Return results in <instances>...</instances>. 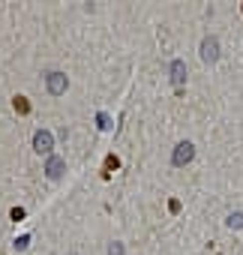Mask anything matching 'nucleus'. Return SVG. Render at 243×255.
I'll list each match as a JSON object with an SVG mask.
<instances>
[{
	"label": "nucleus",
	"instance_id": "12",
	"mask_svg": "<svg viewBox=\"0 0 243 255\" xmlns=\"http://www.w3.org/2000/svg\"><path fill=\"white\" fill-rule=\"evenodd\" d=\"M15 108H18V111H27V102H24V99L18 96V99H15Z\"/></svg>",
	"mask_w": 243,
	"mask_h": 255
},
{
	"label": "nucleus",
	"instance_id": "5",
	"mask_svg": "<svg viewBox=\"0 0 243 255\" xmlns=\"http://www.w3.org/2000/svg\"><path fill=\"white\" fill-rule=\"evenodd\" d=\"M63 171H66V162H63L60 156H48V162H45V174H48L51 180H57Z\"/></svg>",
	"mask_w": 243,
	"mask_h": 255
},
{
	"label": "nucleus",
	"instance_id": "10",
	"mask_svg": "<svg viewBox=\"0 0 243 255\" xmlns=\"http://www.w3.org/2000/svg\"><path fill=\"white\" fill-rule=\"evenodd\" d=\"M108 255H123V246H120V243H111V246H108Z\"/></svg>",
	"mask_w": 243,
	"mask_h": 255
},
{
	"label": "nucleus",
	"instance_id": "8",
	"mask_svg": "<svg viewBox=\"0 0 243 255\" xmlns=\"http://www.w3.org/2000/svg\"><path fill=\"white\" fill-rule=\"evenodd\" d=\"M96 120H99V129H111V120H108V114H99Z\"/></svg>",
	"mask_w": 243,
	"mask_h": 255
},
{
	"label": "nucleus",
	"instance_id": "1",
	"mask_svg": "<svg viewBox=\"0 0 243 255\" xmlns=\"http://www.w3.org/2000/svg\"><path fill=\"white\" fill-rule=\"evenodd\" d=\"M201 60L204 63H216L219 60V39L216 36H204V42H201Z\"/></svg>",
	"mask_w": 243,
	"mask_h": 255
},
{
	"label": "nucleus",
	"instance_id": "6",
	"mask_svg": "<svg viewBox=\"0 0 243 255\" xmlns=\"http://www.w3.org/2000/svg\"><path fill=\"white\" fill-rule=\"evenodd\" d=\"M171 81H174L177 87L186 81V63H183V60H171Z\"/></svg>",
	"mask_w": 243,
	"mask_h": 255
},
{
	"label": "nucleus",
	"instance_id": "2",
	"mask_svg": "<svg viewBox=\"0 0 243 255\" xmlns=\"http://www.w3.org/2000/svg\"><path fill=\"white\" fill-rule=\"evenodd\" d=\"M45 84H48V93H51V96H60V93H66V87H69V81H66L63 72H48V75H45Z\"/></svg>",
	"mask_w": 243,
	"mask_h": 255
},
{
	"label": "nucleus",
	"instance_id": "7",
	"mask_svg": "<svg viewBox=\"0 0 243 255\" xmlns=\"http://www.w3.org/2000/svg\"><path fill=\"white\" fill-rule=\"evenodd\" d=\"M228 228H243V213H231L228 216Z\"/></svg>",
	"mask_w": 243,
	"mask_h": 255
},
{
	"label": "nucleus",
	"instance_id": "3",
	"mask_svg": "<svg viewBox=\"0 0 243 255\" xmlns=\"http://www.w3.org/2000/svg\"><path fill=\"white\" fill-rule=\"evenodd\" d=\"M51 147H54V135L48 129H36L33 132V150L36 153H51Z\"/></svg>",
	"mask_w": 243,
	"mask_h": 255
},
{
	"label": "nucleus",
	"instance_id": "9",
	"mask_svg": "<svg viewBox=\"0 0 243 255\" xmlns=\"http://www.w3.org/2000/svg\"><path fill=\"white\" fill-rule=\"evenodd\" d=\"M27 246H30V237H27V234H24V237H18V240H15V249H27Z\"/></svg>",
	"mask_w": 243,
	"mask_h": 255
},
{
	"label": "nucleus",
	"instance_id": "4",
	"mask_svg": "<svg viewBox=\"0 0 243 255\" xmlns=\"http://www.w3.org/2000/svg\"><path fill=\"white\" fill-rule=\"evenodd\" d=\"M192 156H195V147H192L189 141H180V144L174 147L171 162H174V165H186V162H192Z\"/></svg>",
	"mask_w": 243,
	"mask_h": 255
},
{
	"label": "nucleus",
	"instance_id": "11",
	"mask_svg": "<svg viewBox=\"0 0 243 255\" xmlns=\"http://www.w3.org/2000/svg\"><path fill=\"white\" fill-rule=\"evenodd\" d=\"M9 216L18 222V219H24V210H21V207H12V213H9Z\"/></svg>",
	"mask_w": 243,
	"mask_h": 255
}]
</instances>
